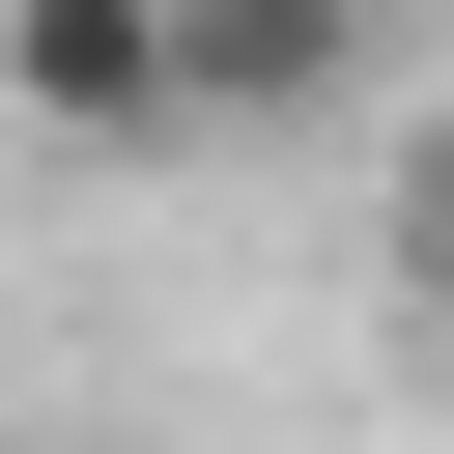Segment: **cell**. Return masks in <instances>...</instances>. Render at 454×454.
<instances>
[{
	"instance_id": "6da1fadb",
	"label": "cell",
	"mask_w": 454,
	"mask_h": 454,
	"mask_svg": "<svg viewBox=\"0 0 454 454\" xmlns=\"http://www.w3.org/2000/svg\"><path fill=\"white\" fill-rule=\"evenodd\" d=\"M369 85V0H170V142H312Z\"/></svg>"
},
{
	"instance_id": "7a4b0ae2",
	"label": "cell",
	"mask_w": 454,
	"mask_h": 454,
	"mask_svg": "<svg viewBox=\"0 0 454 454\" xmlns=\"http://www.w3.org/2000/svg\"><path fill=\"white\" fill-rule=\"evenodd\" d=\"M0 114L28 142H170V0H0Z\"/></svg>"
},
{
	"instance_id": "3957f363",
	"label": "cell",
	"mask_w": 454,
	"mask_h": 454,
	"mask_svg": "<svg viewBox=\"0 0 454 454\" xmlns=\"http://www.w3.org/2000/svg\"><path fill=\"white\" fill-rule=\"evenodd\" d=\"M426 284H454V227H426Z\"/></svg>"
}]
</instances>
